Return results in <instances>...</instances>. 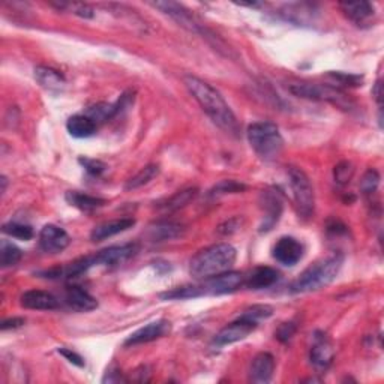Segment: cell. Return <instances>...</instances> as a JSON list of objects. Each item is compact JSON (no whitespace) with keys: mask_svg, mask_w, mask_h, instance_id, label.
<instances>
[{"mask_svg":"<svg viewBox=\"0 0 384 384\" xmlns=\"http://www.w3.org/2000/svg\"><path fill=\"white\" fill-rule=\"evenodd\" d=\"M183 83L188 89V92L192 95L195 101L199 102L201 110L207 114L209 119L214 124L230 135L239 134V122L236 119L230 105L225 102L215 87H212L206 81H203L199 77L186 76L183 78Z\"/></svg>","mask_w":384,"mask_h":384,"instance_id":"obj_1","label":"cell"},{"mask_svg":"<svg viewBox=\"0 0 384 384\" xmlns=\"http://www.w3.org/2000/svg\"><path fill=\"white\" fill-rule=\"evenodd\" d=\"M238 258V251L230 243H216L197 252L190 263V273L194 280H206L231 271Z\"/></svg>","mask_w":384,"mask_h":384,"instance_id":"obj_2","label":"cell"},{"mask_svg":"<svg viewBox=\"0 0 384 384\" xmlns=\"http://www.w3.org/2000/svg\"><path fill=\"white\" fill-rule=\"evenodd\" d=\"M203 282L197 285H185L167 293L161 294V299L164 300H183V299H195L201 296H221L239 290L245 284V276L240 272L228 271L216 276L201 280Z\"/></svg>","mask_w":384,"mask_h":384,"instance_id":"obj_3","label":"cell"},{"mask_svg":"<svg viewBox=\"0 0 384 384\" xmlns=\"http://www.w3.org/2000/svg\"><path fill=\"white\" fill-rule=\"evenodd\" d=\"M342 263H344V257L341 254H333L328 258L317 261L306 271L302 272L297 280L291 284V291L309 293L328 287L330 282L337 280Z\"/></svg>","mask_w":384,"mask_h":384,"instance_id":"obj_4","label":"cell"},{"mask_svg":"<svg viewBox=\"0 0 384 384\" xmlns=\"http://www.w3.org/2000/svg\"><path fill=\"white\" fill-rule=\"evenodd\" d=\"M248 142L261 159L273 161L284 149V138L273 122H256L248 128Z\"/></svg>","mask_w":384,"mask_h":384,"instance_id":"obj_5","label":"cell"},{"mask_svg":"<svg viewBox=\"0 0 384 384\" xmlns=\"http://www.w3.org/2000/svg\"><path fill=\"white\" fill-rule=\"evenodd\" d=\"M289 89L294 96L304 98V100L329 102L341 110H351L354 107L353 100H351L346 92H342L337 86L300 81V83L291 84Z\"/></svg>","mask_w":384,"mask_h":384,"instance_id":"obj_6","label":"cell"},{"mask_svg":"<svg viewBox=\"0 0 384 384\" xmlns=\"http://www.w3.org/2000/svg\"><path fill=\"white\" fill-rule=\"evenodd\" d=\"M289 177L299 218L305 221L311 219L315 210V194L311 181H309L305 171L297 167L289 168Z\"/></svg>","mask_w":384,"mask_h":384,"instance_id":"obj_7","label":"cell"},{"mask_svg":"<svg viewBox=\"0 0 384 384\" xmlns=\"http://www.w3.org/2000/svg\"><path fill=\"white\" fill-rule=\"evenodd\" d=\"M138 251L135 243H126V245H117V247L105 248L100 252H96L95 256H87L86 263L87 267L92 269L95 266H105V267H114L126 263L129 258H133Z\"/></svg>","mask_w":384,"mask_h":384,"instance_id":"obj_8","label":"cell"},{"mask_svg":"<svg viewBox=\"0 0 384 384\" xmlns=\"http://www.w3.org/2000/svg\"><path fill=\"white\" fill-rule=\"evenodd\" d=\"M256 321L249 320V318H245V317H239L238 320L227 324L224 329H221L216 337L214 339V344L216 347H225V346H230L234 344V342H239L245 338H248L249 335L256 330L257 328Z\"/></svg>","mask_w":384,"mask_h":384,"instance_id":"obj_9","label":"cell"},{"mask_svg":"<svg viewBox=\"0 0 384 384\" xmlns=\"http://www.w3.org/2000/svg\"><path fill=\"white\" fill-rule=\"evenodd\" d=\"M152 5L155 8H158L161 12H164L166 15H168L170 19H173L179 24V26H182L190 32H194V34L206 35V30L203 29V26L197 20H195V17L191 14V11L186 10L183 5L176 3V2H157V3H152Z\"/></svg>","mask_w":384,"mask_h":384,"instance_id":"obj_10","label":"cell"},{"mask_svg":"<svg viewBox=\"0 0 384 384\" xmlns=\"http://www.w3.org/2000/svg\"><path fill=\"white\" fill-rule=\"evenodd\" d=\"M71 243L69 234L63 228L57 227L54 224L45 225L39 233V247L47 254H57L63 249L68 248Z\"/></svg>","mask_w":384,"mask_h":384,"instance_id":"obj_11","label":"cell"},{"mask_svg":"<svg viewBox=\"0 0 384 384\" xmlns=\"http://www.w3.org/2000/svg\"><path fill=\"white\" fill-rule=\"evenodd\" d=\"M304 245L297 239L284 236L275 243L273 247V258L284 266H294L304 257Z\"/></svg>","mask_w":384,"mask_h":384,"instance_id":"obj_12","label":"cell"},{"mask_svg":"<svg viewBox=\"0 0 384 384\" xmlns=\"http://www.w3.org/2000/svg\"><path fill=\"white\" fill-rule=\"evenodd\" d=\"M171 332V323L168 320H158L146 324L144 328L135 330L133 335H129L125 341V346H140L152 342L155 339L164 338Z\"/></svg>","mask_w":384,"mask_h":384,"instance_id":"obj_13","label":"cell"},{"mask_svg":"<svg viewBox=\"0 0 384 384\" xmlns=\"http://www.w3.org/2000/svg\"><path fill=\"white\" fill-rule=\"evenodd\" d=\"M309 361L317 371H326L333 362V348L324 333H315L314 344L309 351Z\"/></svg>","mask_w":384,"mask_h":384,"instance_id":"obj_14","label":"cell"},{"mask_svg":"<svg viewBox=\"0 0 384 384\" xmlns=\"http://www.w3.org/2000/svg\"><path fill=\"white\" fill-rule=\"evenodd\" d=\"M261 207L266 212L263 224L260 227V231H271L278 224V221L282 214V201L281 195L276 191H264L261 194Z\"/></svg>","mask_w":384,"mask_h":384,"instance_id":"obj_15","label":"cell"},{"mask_svg":"<svg viewBox=\"0 0 384 384\" xmlns=\"http://www.w3.org/2000/svg\"><path fill=\"white\" fill-rule=\"evenodd\" d=\"M20 304L26 309H34V311H52L59 306V300L48 291L29 290L21 294Z\"/></svg>","mask_w":384,"mask_h":384,"instance_id":"obj_16","label":"cell"},{"mask_svg":"<svg viewBox=\"0 0 384 384\" xmlns=\"http://www.w3.org/2000/svg\"><path fill=\"white\" fill-rule=\"evenodd\" d=\"M275 372V359L271 353H260L249 366V380L256 384H266Z\"/></svg>","mask_w":384,"mask_h":384,"instance_id":"obj_17","label":"cell"},{"mask_svg":"<svg viewBox=\"0 0 384 384\" xmlns=\"http://www.w3.org/2000/svg\"><path fill=\"white\" fill-rule=\"evenodd\" d=\"M134 225H135V219L133 218H120V219L107 221V223L100 224L93 228L91 233V239L93 242H102L105 239L113 238V236L129 230V228H133Z\"/></svg>","mask_w":384,"mask_h":384,"instance_id":"obj_18","label":"cell"},{"mask_svg":"<svg viewBox=\"0 0 384 384\" xmlns=\"http://www.w3.org/2000/svg\"><path fill=\"white\" fill-rule=\"evenodd\" d=\"M65 300H67L68 306L77 313H91L98 308V300L91 293L78 287V285H72L67 290Z\"/></svg>","mask_w":384,"mask_h":384,"instance_id":"obj_19","label":"cell"},{"mask_svg":"<svg viewBox=\"0 0 384 384\" xmlns=\"http://www.w3.org/2000/svg\"><path fill=\"white\" fill-rule=\"evenodd\" d=\"M339 8L342 12L346 14V17L353 23L366 24L370 23L375 15V8L370 2H354V3H341Z\"/></svg>","mask_w":384,"mask_h":384,"instance_id":"obj_20","label":"cell"},{"mask_svg":"<svg viewBox=\"0 0 384 384\" xmlns=\"http://www.w3.org/2000/svg\"><path fill=\"white\" fill-rule=\"evenodd\" d=\"M280 280L278 273L272 267H257L249 273V276L245 278V285L251 290H261L272 287V285Z\"/></svg>","mask_w":384,"mask_h":384,"instance_id":"obj_21","label":"cell"},{"mask_svg":"<svg viewBox=\"0 0 384 384\" xmlns=\"http://www.w3.org/2000/svg\"><path fill=\"white\" fill-rule=\"evenodd\" d=\"M96 128L98 124L92 117H89L87 114H76V116H71L67 122L68 133L76 138L92 137L96 133Z\"/></svg>","mask_w":384,"mask_h":384,"instance_id":"obj_22","label":"cell"},{"mask_svg":"<svg viewBox=\"0 0 384 384\" xmlns=\"http://www.w3.org/2000/svg\"><path fill=\"white\" fill-rule=\"evenodd\" d=\"M35 80L36 83L47 89V91H62L67 84V80L62 76L59 71H56L53 68L48 67H36L35 68Z\"/></svg>","mask_w":384,"mask_h":384,"instance_id":"obj_23","label":"cell"},{"mask_svg":"<svg viewBox=\"0 0 384 384\" xmlns=\"http://www.w3.org/2000/svg\"><path fill=\"white\" fill-rule=\"evenodd\" d=\"M197 195H199V188H186V190L179 191L174 195H171L170 199L159 203L158 209L164 212H176L179 209L188 206L191 201L197 199Z\"/></svg>","mask_w":384,"mask_h":384,"instance_id":"obj_24","label":"cell"},{"mask_svg":"<svg viewBox=\"0 0 384 384\" xmlns=\"http://www.w3.org/2000/svg\"><path fill=\"white\" fill-rule=\"evenodd\" d=\"M65 199H67V201L71 204V206L83 212H92L107 204V201L104 199L93 197V195H89L80 191H68L67 195H65Z\"/></svg>","mask_w":384,"mask_h":384,"instance_id":"obj_25","label":"cell"},{"mask_svg":"<svg viewBox=\"0 0 384 384\" xmlns=\"http://www.w3.org/2000/svg\"><path fill=\"white\" fill-rule=\"evenodd\" d=\"M183 228L182 225L174 224V223H157L150 227L149 236L153 242H162V240H170L176 239L182 234Z\"/></svg>","mask_w":384,"mask_h":384,"instance_id":"obj_26","label":"cell"},{"mask_svg":"<svg viewBox=\"0 0 384 384\" xmlns=\"http://www.w3.org/2000/svg\"><path fill=\"white\" fill-rule=\"evenodd\" d=\"M159 174V166L158 164H149L146 166L144 168H142L138 173L131 177L129 181L125 185V190L126 191H134L138 190V188H142L147 183H150L155 177Z\"/></svg>","mask_w":384,"mask_h":384,"instance_id":"obj_27","label":"cell"},{"mask_svg":"<svg viewBox=\"0 0 384 384\" xmlns=\"http://www.w3.org/2000/svg\"><path fill=\"white\" fill-rule=\"evenodd\" d=\"M21 257V249L15 247L14 243L8 240H2V243H0V264H2L3 269L19 264Z\"/></svg>","mask_w":384,"mask_h":384,"instance_id":"obj_28","label":"cell"},{"mask_svg":"<svg viewBox=\"0 0 384 384\" xmlns=\"http://www.w3.org/2000/svg\"><path fill=\"white\" fill-rule=\"evenodd\" d=\"M2 231L19 240H30L32 238H34V228H32L30 225H24V224H19V223L5 224Z\"/></svg>","mask_w":384,"mask_h":384,"instance_id":"obj_29","label":"cell"},{"mask_svg":"<svg viewBox=\"0 0 384 384\" xmlns=\"http://www.w3.org/2000/svg\"><path fill=\"white\" fill-rule=\"evenodd\" d=\"M247 190V186L236 181H221L210 190V197H219L225 194H238Z\"/></svg>","mask_w":384,"mask_h":384,"instance_id":"obj_30","label":"cell"},{"mask_svg":"<svg viewBox=\"0 0 384 384\" xmlns=\"http://www.w3.org/2000/svg\"><path fill=\"white\" fill-rule=\"evenodd\" d=\"M52 6L59 8L63 11H71L72 14L78 15L81 19H92L93 17V10L86 3H68V2H60V3H52Z\"/></svg>","mask_w":384,"mask_h":384,"instance_id":"obj_31","label":"cell"},{"mask_svg":"<svg viewBox=\"0 0 384 384\" xmlns=\"http://www.w3.org/2000/svg\"><path fill=\"white\" fill-rule=\"evenodd\" d=\"M272 314H273V308L272 306H269V305H254V306H251L248 309H245L242 317L249 318V320L258 323L261 320H264V318L272 317Z\"/></svg>","mask_w":384,"mask_h":384,"instance_id":"obj_32","label":"cell"},{"mask_svg":"<svg viewBox=\"0 0 384 384\" xmlns=\"http://www.w3.org/2000/svg\"><path fill=\"white\" fill-rule=\"evenodd\" d=\"M353 174H354V167L348 161L341 162V164H338L337 167H335V171H333L335 182H337L338 185H347V183H350Z\"/></svg>","mask_w":384,"mask_h":384,"instance_id":"obj_33","label":"cell"},{"mask_svg":"<svg viewBox=\"0 0 384 384\" xmlns=\"http://www.w3.org/2000/svg\"><path fill=\"white\" fill-rule=\"evenodd\" d=\"M380 185V174L375 170H368L361 181V191L366 195L374 194Z\"/></svg>","mask_w":384,"mask_h":384,"instance_id":"obj_34","label":"cell"},{"mask_svg":"<svg viewBox=\"0 0 384 384\" xmlns=\"http://www.w3.org/2000/svg\"><path fill=\"white\" fill-rule=\"evenodd\" d=\"M329 77L333 78L337 83L344 86H361L363 77L353 76V74H344V72H330Z\"/></svg>","mask_w":384,"mask_h":384,"instance_id":"obj_35","label":"cell"},{"mask_svg":"<svg viewBox=\"0 0 384 384\" xmlns=\"http://www.w3.org/2000/svg\"><path fill=\"white\" fill-rule=\"evenodd\" d=\"M80 164L86 168L87 173H91L93 176H101L105 170H107V166L104 164L101 161L96 159H89V158H80Z\"/></svg>","mask_w":384,"mask_h":384,"instance_id":"obj_36","label":"cell"},{"mask_svg":"<svg viewBox=\"0 0 384 384\" xmlns=\"http://www.w3.org/2000/svg\"><path fill=\"white\" fill-rule=\"evenodd\" d=\"M294 332H296V324L294 323H282L281 324V328L278 329L276 332V338L280 339L281 342H287L289 339L293 338V335Z\"/></svg>","mask_w":384,"mask_h":384,"instance_id":"obj_37","label":"cell"},{"mask_svg":"<svg viewBox=\"0 0 384 384\" xmlns=\"http://www.w3.org/2000/svg\"><path fill=\"white\" fill-rule=\"evenodd\" d=\"M59 353L67 359L68 362H71L72 365H76V366H80V368H83L84 366V359L81 357L78 353H76V351H72L69 348H59Z\"/></svg>","mask_w":384,"mask_h":384,"instance_id":"obj_38","label":"cell"},{"mask_svg":"<svg viewBox=\"0 0 384 384\" xmlns=\"http://www.w3.org/2000/svg\"><path fill=\"white\" fill-rule=\"evenodd\" d=\"M239 219L238 218H234V219H230V221H227L225 224H223L221 225L219 228H218V231L221 233V234H231V233H234L236 230H239Z\"/></svg>","mask_w":384,"mask_h":384,"instance_id":"obj_39","label":"cell"},{"mask_svg":"<svg viewBox=\"0 0 384 384\" xmlns=\"http://www.w3.org/2000/svg\"><path fill=\"white\" fill-rule=\"evenodd\" d=\"M24 324L23 318H10V320H5L2 323V330H10V329H17L21 328Z\"/></svg>","mask_w":384,"mask_h":384,"instance_id":"obj_40","label":"cell"},{"mask_svg":"<svg viewBox=\"0 0 384 384\" xmlns=\"http://www.w3.org/2000/svg\"><path fill=\"white\" fill-rule=\"evenodd\" d=\"M372 95L375 98V101H377V104L380 105V109H381V101H383V91H381V80H379L377 83H375L374 89H372Z\"/></svg>","mask_w":384,"mask_h":384,"instance_id":"obj_41","label":"cell"},{"mask_svg":"<svg viewBox=\"0 0 384 384\" xmlns=\"http://www.w3.org/2000/svg\"><path fill=\"white\" fill-rule=\"evenodd\" d=\"M0 182H2V194H3L5 190H6V182H8V181H6V177L3 176V177H2V181H0Z\"/></svg>","mask_w":384,"mask_h":384,"instance_id":"obj_42","label":"cell"}]
</instances>
